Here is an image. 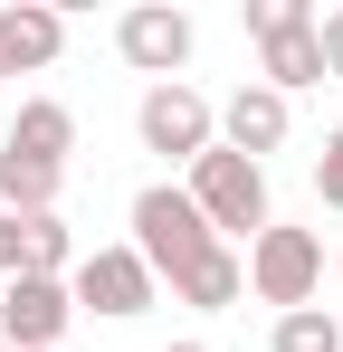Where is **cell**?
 I'll list each match as a JSON object with an SVG mask.
<instances>
[{"label": "cell", "instance_id": "obj_1", "mask_svg": "<svg viewBox=\"0 0 343 352\" xmlns=\"http://www.w3.org/2000/svg\"><path fill=\"white\" fill-rule=\"evenodd\" d=\"M134 257H143L181 305H200V314H220V305L248 295V257H238V248L191 210V190H172V181L134 190Z\"/></svg>", "mask_w": 343, "mask_h": 352}, {"label": "cell", "instance_id": "obj_2", "mask_svg": "<svg viewBox=\"0 0 343 352\" xmlns=\"http://www.w3.org/2000/svg\"><path fill=\"white\" fill-rule=\"evenodd\" d=\"M181 190H191V210L220 238H258L267 229V162H248V153H229V143H210Z\"/></svg>", "mask_w": 343, "mask_h": 352}, {"label": "cell", "instance_id": "obj_3", "mask_svg": "<svg viewBox=\"0 0 343 352\" xmlns=\"http://www.w3.org/2000/svg\"><path fill=\"white\" fill-rule=\"evenodd\" d=\"M248 286H258V305H277V314L315 305V286H324V238L267 219V229L248 238Z\"/></svg>", "mask_w": 343, "mask_h": 352}, {"label": "cell", "instance_id": "obj_4", "mask_svg": "<svg viewBox=\"0 0 343 352\" xmlns=\"http://www.w3.org/2000/svg\"><path fill=\"white\" fill-rule=\"evenodd\" d=\"M134 133H143V153H163V162H200L210 143H220V105L200 96V86H143V115H134Z\"/></svg>", "mask_w": 343, "mask_h": 352}, {"label": "cell", "instance_id": "obj_5", "mask_svg": "<svg viewBox=\"0 0 343 352\" xmlns=\"http://www.w3.org/2000/svg\"><path fill=\"white\" fill-rule=\"evenodd\" d=\"M67 295H76V314H105V324H134L153 295H163V276L134 257V248H96V257H76V276H67Z\"/></svg>", "mask_w": 343, "mask_h": 352}, {"label": "cell", "instance_id": "obj_6", "mask_svg": "<svg viewBox=\"0 0 343 352\" xmlns=\"http://www.w3.org/2000/svg\"><path fill=\"white\" fill-rule=\"evenodd\" d=\"M191 10H172V0H134L124 19H114V48H124V67H143L153 86H172L181 67H191Z\"/></svg>", "mask_w": 343, "mask_h": 352}, {"label": "cell", "instance_id": "obj_7", "mask_svg": "<svg viewBox=\"0 0 343 352\" xmlns=\"http://www.w3.org/2000/svg\"><path fill=\"white\" fill-rule=\"evenodd\" d=\"M67 324H76L67 276H10V295H0V343L10 352H57Z\"/></svg>", "mask_w": 343, "mask_h": 352}, {"label": "cell", "instance_id": "obj_8", "mask_svg": "<svg viewBox=\"0 0 343 352\" xmlns=\"http://www.w3.org/2000/svg\"><path fill=\"white\" fill-rule=\"evenodd\" d=\"M286 133H295V105H286L277 86H258V76L220 105V143H229V153H248V162H258V153H277Z\"/></svg>", "mask_w": 343, "mask_h": 352}, {"label": "cell", "instance_id": "obj_9", "mask_svg": "<svg viewBox=\"0 0 343 352\" xmlns=\"http://www.w3.org/2000/svg\"><path fill=\"white\" fill-rule=\"evenodd\" d=\"M57 48H67V10H48V0H10L0 10V76L57 67Z\"/></svg>", "mask_w": 343, "mask_h": 352}, {"label": "cell", "instance_id": "obj_10", "mask_svg": "<svg viewBox=\"0 0 343 352\" xmlns=\"http://www.w3.org/2000/svg\"><path fill=\"white\" fill-rule=\"evenodd\" d=\"M0 153H29V162H57V172H67V153H76V115H67L57 96H29V105L10 115V133H0Z\"/></svg>", "mask_w": 343, "mask_h": 352}, {"label": "cell", "instance_id": "obj_11", "mask_svg": "<svg viewBox=\"0 0 343 352\" xmlns=\"http://www.w3.org/2000/svg\"><path fill=\"white\" fill-rule=\"evenodd\" d=\"M324 19V10H315ZM258 86H277L286 105H295V86H324V48H315V29H277L267 48H258Z\"/></svg>", "mask_w": 343, "mask_h": 352}, {"label": "cell", "instance_id": "obj_12", "mask_svg": "<svg viewBox=\"0 0 343 352\" xmlns=\"http://www.w3.org/2000/svg\"><path fill=\"white\" fill-rule=\"evenodd\" d=\"M57 190H67V172H57V162H29V153H0V210L39 219V210H57Z\"/></svg>", "mask_w": 343, "mask_h": 352}, {"label": "cell", "instance_id": "obj_13", "mask_svg": "<svg viewBox=\"0 0 343 352\" xmlns=\"http://www.w3.org/2000/svg\"><path fill=\"white\" fill-rule=\"evenodd\" d=\"M19 276H76V238H67V219L57 210H39V219H19Z\"/></svg>", "mask_w": 343, "mask_h": 352}, {"label": "cell", "instance_id": "obj_14", "mask_svg": "<svg viewBox=\"0 0 343 352\" xmlns=\"http://www.w3.org/2000/svg\"><path fill=\"white\" fill-rule=\"evenodd\" d=\"M267 343H277V352H343V324L324 314V305H295V314H277Z\"/></svg>", "mask_w": 343, "mask_h": 352}, {"label": "cell", "instance_id": "obj_15", "mask_svg": "<svg viewBox=\"0 0 343 352\" xmlns=\"http://www.w3.org/2000/svg\"><path fill=\"white\" fill-rule=\"evenodd\" d=\"M238 19H248V38L267 48L277 29H315V0H238Z\"/></svg>", "mask_w": 343, "mask_h": 352}, {"label": "cell", "instance_id": "obj_16", "mask_svg": "<svg viewBox=\"0 0 343 352\" xmlns=\"http://www.w3.org/2000/svg\"><path fill=\"white\" fill-rule=\"evenodd\" d=\"M315 190H324V210H343V124L324 133V153H315Z\"/></svg>", "mask_w": 343, "mask_h": 352}, {"label": "cell", "instance_id": "obj_17", "mask_svg": "<svg viewBox=\"0 0 343 352\" xmlns=\"http://www.w3.org/2000/svg\"><path fill=\"white\" fill-rule=\"evenodd\" d=\"M315 48H324V76H343V10L315 19Z\"/></svg>", "mask_w": 343, "mask_h": 352}, {"label": "cell", "instance_id": "obj_18", "mask_svg": "<svg viewBox=\"0 0 343 352\" xmlns=\"http://www.w3.org/2000/svg\"><path fill=\"white\" fill-rule=\"evenodd\" d=\"M19 248H29L19 238V210H0V276H19Z\"/></svg>", "mask_w": 343, "mask_h": 352}, {"label": "cell", "instance_id": "obj_19", "mask_svg": "<svg viewBox=\"0 0 343 352\" xmlns=\"http://www.w3.org/2000/svg\"><path fill=\"white\" fill-rule=\"evenodd\" d=\"M163 352H210V343H163Z\"/></svg>", "mask_w": 343, "mask_h": 352}, {"label": "cell", "instance_id": "obj_20", "mask_svg": "<svg viewBox=\"0 0 343 352\" xmlns=\"http://www.w3.org/2000/svg\"><path fill=\"white\" fill-rule=\"evenodd\" d=\"M334 276H343V257H334Z\"/></svg>", "mask_w": 343, "mask_h": 352}, {"label": "cell", "instance_id": "obj_21", "mask_svg": "<svg viewBox=\"0 0 343 352\" xmlns=\"http://www.w3.org/2000/svg\"><path fill=\"white\" fill-rule=\"evenodd\" d=\"M0 352H10V343H0Z\"/></svg>", "mask_w": 343, "mask_h": 352}]
</instances>
